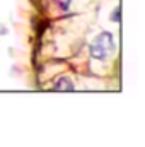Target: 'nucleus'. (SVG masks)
Segmentation results:
<instances>
[{
    "mask_svg": "<svg viewBox=\"0 0 145 147\" xmlns=\"http://www.w3.org/2000/svg\"><path fill=\"white\" fill-rule=\"evenodd\" d=\"M114 51V41L111 33H101L91 45V55L97 60H106L109 55Z\"/></svg>",
    "mask_w": 145,
    "mask_h": 147,
    "instance_id": "f257e3e1",
    "label": "nucleus"
},
{
    "mask_svg": "<svg viewBox=\"0 0 145 147\" xmlns=\"http://www.w3.org/2000/svg\"><path fill=\"white\" fill-rule=\"evenodd\" d=\"M55 91H73V84L68 79H60L55 86H53Z\"/></svg>",
    "mask_w": 145,
    "mask_h": 147,
    "instance_id": "f03ea898",
    "label": "nucleus"
},
{
    "mask_svg": "<svg viewBox=\"0 0 145 147\" xmlns=\"http://www.w3.org/2000/svg\"><path fill=\"white\" fill-rule=\"evenodd\" d=\"M62 10H68V7H70V0H53Z\"/></svg>",
    "mask_w": 145,
    "mask_h": 147,
    "instance_id": "7ed1b4c3",
    "label": "nucleus"
},
{
    "mask_svg": "<svg viewBox=\"0 0 145 147\" xmlns=\"http://www.w3.org/2000/svg\"><path fill=\"white\" fill-rule=\"evenodd\" d=\"M116 19H119V9H116V12L113 14V21H116Z\"/></svg>",
    "mask_w": 145,
    "mask_h": 147,
    "instance_id": "20e7f679",
    "label": "nucleus"
}]
</instances>
